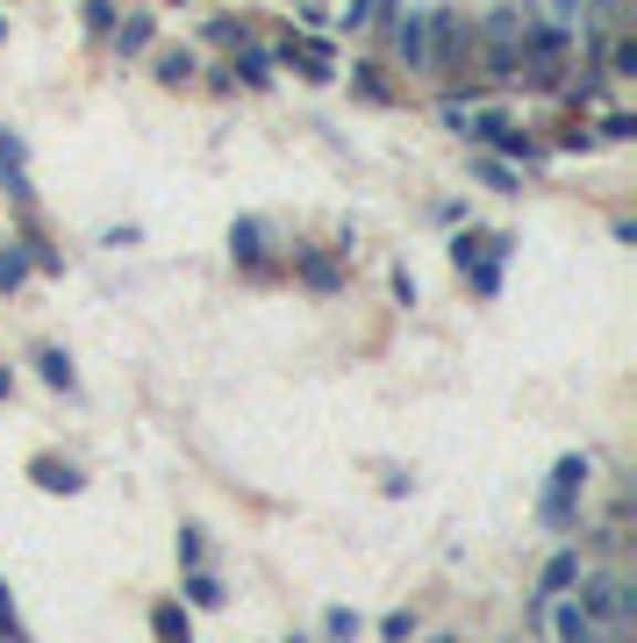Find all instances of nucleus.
Listing matches in <instances>:
<instances>
[{
  "mask_svg": "<svg viewBox=\"0 0 637 643\" xmlns=\"http://www.w3.org/2000/svg\"><path fill=\"white\" fill-rule=\"evenodd\" d=\"M0 179H8V201H36V187H29V150L14 129H0Z\"/></svg>",
  "mask_w": 637,
  "mask_h": 643,
  "instance_id": "6",
  "label": "nucleus"
},
{
  "mask_svg": "<svg viewBox=\"0 0 637 643\" xmlns=\"http://www.w3.org/2000/svg\"><path fill=\"white\" fill-rule=\"evenodd\" d=\"M0 36H8V14H0Z\"/></svg>",
  "mask_w": 637,
  "mask_h": 643,
  "instance_id": "31",
  "label": "nucleus"
},
{
  "mask_svg": "<svg viewBox=\"0 0 637 643\" xmlns=\"http://www.w3.org/2000/svg\"><path fill=\"white\" fill-rule=\"evenodd\" d=\"M115 51L136 57V51H150V14H129L123 29H115Z\"/></svg>",
  "mask_w": 637,
  "mask_h": 643,
  "instance_id": "16",
  "label": "nucleus"
},
{
  "mask_svg": "<svg viewBox=\"0 0 637 643\" xmlns=\"http://www.w3.org/2000/svg\"><path fill=\"white\" fill-rule=\"evenodd\" d=\"M36 372H43V387H51V393H80V379H72V358H65V350H36Z\"/></svg>",
  "mask_w": 637,
  "mask_h": 643,
  "instance_id": "14",
  "label": "nucleus"
},
{
  "mask_svg": "<svg viewBox=\"0 0 637 643\" xmlns=\"http://www.w3.org/2000/svg\"><path fill=\"white\" fill-rule=\"evenodd\" d=\"M208 43H230V51H237V43H251L244 36V14H216V22H208Z\"/></svg>",
  "mask_w": 637,
  "mask_h": 643,
  "instance_id": "21",
  "label": "nucleus"
},
{
  "mask_svg": "<svg viewBox=\"0 0 637 643\" xmlns=\"http://www.w3.org/2000/svg\"><path fill=\"white\" fill-rule=\"evenodd\" d=\"M0 643H22V630H8V636H0Z\"/></svg>",
  "mask_w": 637,
  "mask_h": 643,
  "instance_id": "29",
  "label": "nucleus"
},
{
  "mask_svg": "<svg viewBox=\"0 0 637 643\" xmlns=\"http://www.w3.org/2000/svg\"><path fill=\"white\" fill-rule=\"evenodd\" d=\"M158 80L165 86H187L194 80V51H158Z\"/></svg>",
  "mask_w": 637,
  "mask_h": 643,
  "instance_id": "19",
  "label": "nucleus"
},
{
  "mask_svg": "<svg viewBox=\"0 0 637 643\" xmlns=\"http://www.w3.org/2000/svg\"><path fill=\"white\" fill-rule=\"evenodd\" d=\"M29 479L43 486V494H80V465H65V457H36V465H29Z\"/></svg>",
  "mask_w": 637,
  "mask_h": 643,
  "instance_id": "9",
  "label": "nucleus"
},
{
  "mask_svg": "<svg viewBox=\"0 0 637 643\" xmlns=\"http://www.w3.org/2000/svg\"><path fill=\"white\" fill-rule=\"evenodd\" d=\"M150 636H158V643H194V630H187V601H158V608H150Z\"/></svg>",
  "mask_w": 637,
  "mask_h": 643,
  "instance_id": "12",
  "label": "nucleus"
},
{
  "mask_svg": "<svg viewBox=\"0 0 637 643\" xmlns=\"http://www.w3.org/2000/svg\"><path fill=\"white\" fill-rule=\"evenodd\" d=\"M272 65H294L301 80H315V86H330V80H337V51H330L323 36H286L280 51H272Z\"/></svg>",
  "mask_w": 637,
  "mask_h": 643,
  "instance_id": "4",
  "label": "nucleus"
},
{
  "mask_svg": "<svg viewBox=\"0 0 637 643\" xmlns=\"http://www.w3.org/2000/svg\"><path fill=\"white\" fill-rule=\"evenodd\" d=\"M380 636L387 643H408V636H416V615H408V608H394V615L380 622Z\"/></svg>",
  "mask_w": 637,
  "mask_h": 643,
  "instance_id": "24",
  "label": "nucleus"
},
{
  "mask_svg": "<svg viewBox=\"0 0 637 643\" xmlns=\"http://www.w3.org/2000/svg\"><path fill=\"white\" fill-rule=\"evenodd\" d=\"M581 486H587V457H558L552 486H544V500H537V523L544 529H573V523H581V508H573Z\"/></svg>",
  "mask_w": 637,
  "mask_h": 643,
  "instance_id": "3",
  "label": "nucleus"
},
{
  "mask_svg": "<svg viewBox=\"0 0 637 643\" xmlns=\"http://www.w3.org/2000/svg\"><path fill=\"white\" fill-rule=\"evenodd\" d=\"M230 86H272V51H258V43H237Z\"/></svg>",
  "mask_w": 637,
  "mask_h": 643,
  "instance_id": "10",
  "label": "nucleus"
},
{
  "mask_svg": "<svg viewBox=\"0 0 637 643\" xmlns=\"http://www.w3.org/2000/svg\"><path fill=\"white\" fill-rule=\"evenodd\" d=\"M515 251L509 229H459V243H451V265L473 280V294H502V257Z\"/></svg>",
  "mask_w": 637,
  "mask_h": 643,
  "instance_id": "1",
  "label": "nucleus"
},
{
  "mask_svg": "<svg viewBox=\"0 0 637 643\" xmlns=\"http://www.w3.org/2000/svg\"><path fill=\"white\" fill-rule=\"evenodd\" d=\"M179 593H187V608H222L230 593H222V579L208 572V565H187V579H179Z\"/></svg>",
  "mask_w": 637,
  "mask_h": 643,
  "instance_id": "11",
  "label": "nucleus"
},
{
  "mask_svg": "<svg viewBox=\"0 0 637 643\" xmlns=\"http://www.w3.org/2000/svg\"><path fill=\"white\" fill-rule=\"evenodd\" d=\"M473 172H480V179H488V187H494V193H515V187H523V179H515V172H509V165H502V158H488V150H480V158H473Z\"/></svg>",
  "mask_w": 637,
  "mask_h": 643,
  "instance_id": "18",
  "label": "nucleus"
},
{
  "mask_svg": "<svg viewBox=\"0 0 637 643\" xmlns=\"http://www.w3.org/2000/svg\"><path fill=\"white\" fill-rule=\"evenodd\" d=\"M380 22L394 36V57H401L408 72H430V22H422V14H401V8H387Z\"/></svg>",
  "mask_w": 637,
  "mask_h": 643,
  "instance_id": "5",
  "label": "nucleus"
},
{
  "mask_svg": "<svg viewBox=\"0 0 637 643\" xmlns=\"http://www.w3.org/2000/svg\"><path fill=\"white\" fill-rule=\"evenodd\" d=\"M265 243H272V229L258 222V214H244V222L230 229V257H237L244 272H265Z\"/></svg>",
  "mask_w": 637,
  "mask_h": 643,
  "instance_id": "7",
  "label": "nucleus"
},
{
  "mask_svg": "<svg viewBox=\"0 0 637 643\" xmlns=\"http://www.w3.org/2000/svg\"><path fill=\"white\" fill-rule=\"evenodd\" d=\"M523 29H530V22H523L515 8H494L488 22H480V36H488V43H523Z\"/></svg>",
  "mask_w": 637,
  "mask_h": 643,
  "instance_id": "15",
  "label": "nucleus"
},
{
  "mask_svg": "<svg viewBox=\"0 0 637 643\" xmlns=\"http://www.w3.org/2000/svg\"><path fill=\"white\" fill-rule=\"evenodd\" d=\"M323 636L330 643H352L358 636V615H352V608H330V615H323Z\"/></svg>",
  "mask_w": 637,
  "mask_h": 643,
  "instance_id": "23",
  "label": "nucleus"
},
{
  "mask_svg": "<svg viewBox=\"0 0 637 643\" xmlns=\"http://www.w3.org/2000/svg\"><path fill=\"white\" fill-rule=\"evenodd\" d=\"M352 86H358L366 101H394V86H387V72H380V65H352Z\"/></svg>",
  "mask_w": 637,
  "mask_h": 643,
  "instance_id": "20",
  "label": "nucleus"
},
{
  "mask_svg": "<svg viewBox=\"0 0 637 643\" xmlns=\"http://www.w3.org/2000/svg\"><path fill=\"white\" fill-rule=\"evenodd\" d=\"M494 150H509V158H523V165H530V158H544V144H537V136H530V129H509V136H502V144H494Z\"/></svg>",
  "mask_w": 637,
  "mask_h": 643,
  "instance_id": "22",
  "label": "nucleus"
},
{
  "mask_svg": "<svg viewBox=\"0 0 637 643\" xmlns=\"http://www.w3.org/2000/svg\"><path fill=\"white\" fill-rule=\"evenodd\" d=\"M86 22H94V29H115V8H108V0H86Z\"/></svg>",
  "mask_w": 637,
  "mask_h": 643,
  "instance_id": "26",
  "label": "nucleus"
},
{
  "mask_svg": "<svg viewBox=\"0 0 637 643\" xmlns=\"http://www.w3.org/2000/svg\"><path fill=\"white\" fill-rule=\"evenodd\" d=\"M573 579H581V550H552L544 572H537V608L558 601V593H573Z\"/></svg>",
  "mask_w": 637,
  "mask_h": 643,
  "instance_id": "8",
  "label": "nucleus"
},
{
  "mask_svg": "<svg viewBox=\"0 0 637 643\" xmlns=\"http://www.w3.org/2000/svg\"><path fill=\"white\" fill-rule=\"evenodd\" d=\"M630 136H637V122L624 115V107H609V115L595 122V144H630Z\"/></svg>",
  "mask_w": 637,
  "mask_h": 643,
  "instance_id": "17",
  "label": "nucleus"
},
{
  "mask_svg": "<svg viewBox=\"0 0 637 643\" xmlns=\"http://www.w3.org/2000/svg\"><path fill=\"white\" fill-rule=\"evenodd\" d=\"M286 643H309V636H286Z\"/></svg>",
  "mask_w": 637,
  "mask_h": 643,
  "instance_id": "32",
  "label": "nucleus"
},
{
  "mask_svg": "<svg viewBox=\"0 0 637 643\" xmlns=\"http://www.w3.org/2000/svg\"><path fill=\"white\" fill-rule=\"evenodd\" d=\"M294 265H301V280H309V286H315V294H337V286H344V272H337V257H323V251H301V257H294Z\"/></svg>",
  "mask_w": 637,
  "mask_h": 643,
  "instance_id": "13",
  "label": "nucleus"
},
{
  "mask_svg": "<svg viewBox=\"0 0 637 643\" xmlns=\"http://www.w3.org/2000/svg\"><path fill=\"white\" fill-rule=\"evenodd\" d=\"M208 558V536L201 529H179V565H201Z\"/></svg>",
  "mask_w": 637,
  "mask_h": 643,
  "instance_id": "25",
  "label": "nucleus"
},
{
  "mask_svg": "<svg viewBox=\"0 0 637 643\" xmlns=\"http://www.w3.org/2000/svg\"><path fill=\"white\" fill-rule=\"evenodd\" d=\"M8 393H14V372H8V365H0V401H8Z\"/></svg>",
  "mask_w": 637,
  "mask_h": 643,
  "instance_id": "28",
  "label": "nucleus"
},
{
  "mask_svg": "<svg viewBox=\"0 0 637 643\" xmlns=\"http://www.w3.org/2000/svg\"><path fill=\"white\" fill-rule=\"evenodd\" d=\"M573 587H581V593H573V601H581V615L595 622V630L609 636V643L630 630L637 601H630V587H624V579H616V572H581V579H573Z\"/></svg>",
  "mask_w": 637,
  "mask_h": 643,
  "instance_id": "2",
  "label": "nucleus"
},
{
  "mask_svg": "<svg viewBox=\"0 0 637 643\" xmlns=\"http://www.w3.org/2000/svg\"><path fill=\"white\" fill-rule=\"evenodd\" d=\"M14 630V608H8V587H0V636Z\"/></svg>",
  "mask_w": 637,
  "mask_h": 643,
  "instance_id": "27",
  "label": "nucleus"
},
{
  "mask_svg": "<svg viewBox=\"0 0 637 643\" xmlns=\"http://www.w3.org/2000/svg\"><path fill=\"white\" fill-rule=\"evenodd\" d=\"M430 643H459V636H430Z\"/></svg>",
  "mask_w": 637,
  "mask_h": 643,
  "instance_id": "30",
  "label": "nucleus"
}]
</instances>
